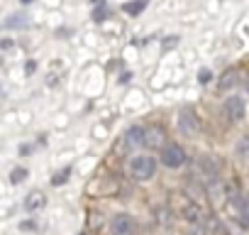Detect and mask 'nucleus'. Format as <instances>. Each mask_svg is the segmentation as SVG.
Segmentation results:
<instances>
[{
  "mask_svg": "<svg viewBox=\"0 0 249 235\" xmlns=\"http://www.w3.org/2000/svg\"><path fill=\"white\" fill-rule=\"evenodd\" d=\"M127 174H130L135 181H140V184L152 181L154 174H157V162H154V157H149V155H135V157H130V162H127Z\"/></svg>",
  "mask_w": 249,
  "mask_h": 235,
  "instance_id": "nucleus-1",
  "label": "nucleus"
},
{
  "mask_svg": "<svg viewBox=\"0 0 249 235\" xmlns=\"http://www.w3.org/2000/svg\"><path fill=\"white\" fill-rule=\"evenodd\" d=\"M178 133H181L183 137H188V140L200 137L203 123H200V118H198V113H196L193 108H183V110L178 113Z\"/></svg>",
  "mask_w": 249,
  "mask_h": 235,
  "instance_id": "nucleus-2",
  "label": "nucleus"
},
{
  "mask_svg": "<svg viewBox=\"0 0 249 235\" xmlns=\"http://www.w3.org/2000/svg\"><path fill=\"white\" fill-rule=\"evenodd\" d=\"M186 150L178 145V142H166L164 147H161V152H159V162L164 164V167H169V169H178V167H183L186 164Z\"/></svg>",
  "mask_w": 249,
  "mask_h": 235,
  "instance_id": "nucleus-3",
  "label": "nucleus"
},
{
  "mask_svg": "<svg viewBox=\"0 0 249 235\" xmlns=\"http://www.w3.org/2000/svg\"><path fill=\"white\" fill-rule=\"evenodd\" d=\"M222 113H225V118H227L230 123H239V120H244V115H247V103H244V98L237 96V93L227 96L225 103H222Z\"/></svg>",
  "mask_w": 249,
  "mask_h": 235,
  "instance_id": "nucleus-4",
  "label": "nucleus"
},
{
  "mask_svg": "<svg viewBox=\"0 0 249 235\" xmlns=\"http://www.w3.org/2000/svg\"><path fill=\"white\" fill-rule=\"evenodd\" d=\"M137 233V220L130 213H115L110 218V235H135Z\"/></svg>",
  "mask_w": 249,
  "mask_h": 235,
  "instance_id": "nucleus-5",
  "label": "nucleus"
},
{
  "mask_svg": "<svg viewBox=\"0 0 249 235\" xmlns=\"http://www.w3.org/2000/svg\"><path fill=\"white\" fill-rule=\"evenodd\" d=\"M227 203H230V211H232L234 223H239L242 228H249V198L234 194V196H230Z\"/></svg>",
  "mask_w": 249,
  "mask_h": 235,
  "instance_id": "nucleus-6",
  "label": "nucleus"
},
{
  "mask_svg": "<svg viewBox=\"0 0 249 235\" xmlns=\"http://www.w3.org/2000/svg\"><path fill=\"white\" fill-rule=\"evenodd\" d=\"M164 145H166V133H164V128H159V125L147 128V135H144V147L157 150V147H164Z\"/></svg>",
  "mask_w": 249,
  "mask_h": 235,
  "instance_id": "nucleus-7",
  "label": "nucleus"
},
{
  "mask_svg": "<svg viewBox=\"0 0 249 235\" xmlns=\"http://www.w3.org/2000/svg\"><path fill=\"white\" fill-rule=\"evenodd\" d=\"M44 206H47V196H44V191H30V194L25 196V211L37 213V211H42Z\"/></svg>",
  "mask_w": 249,
  "mask_h": 235,
  "instance_id": "nucleus-8",
  "label": "nucleus"
},
{
  "mask_svg": "<svg viewBox=\"0 0 249 235\" xmlns=\"http://www.w3.org/2000/svg\"><path fill=\"white\" fill-rule=\"evenodd\" d=\"M181 215H183L186 223H200V220H203V208H200L196 201H191V203H186V206L181 208Z\"/></svg>",
  "mask_w": 249,
  "mask_h": 235,
  "instance_id": "nucleus-9",
  "label": "nucleus"
},
{
  "mask_svg": "<svg viewBox=\"0 0 249 235\" xmlns=\"http://www.w3.org/2000/svg\"><path fill=\"white\" fill-rule=\"evenodd\" d=\"M144 135H147V128H142V125H132L124 137H127L130 145H144Z\"/></svg>",
  "mask_w": 249,
  "mask_h": 235,
  "instance_id": "nucleus-10",
  "label": "nucleus"
},
{
  "mask_svg": "<svg viewBox=\"0 0 249 235\" xmlns=\"http://www.w3.org/2000/svg\"><path fill=\"white\" fill-rule=\"evenodd\" d=\"M200 167H203V172H205L210 179H217V172H220V167H217V162H215L210 155H203V157H200Z\"/></svg>",
  "mask_w": 249,
  "mask_h": 235,
  "instance_id": "nucleus-11",
  "label": "nucleus"
},
{
  "mask_svg": "<svg viewBox=\"0 0 249 235\" xmlns=\"http://www.w3.org/2000/svg\"><path fill=\"white\" fill-rule=\"evenodd\" d=\"M234 155H237V159L249 162V135H242V137L237 140V145H234Z\"/></svg>",
  "mask_w": 249,
  "mask_h": 235,
  "instance_id": "nucleus-12",
  "label": "nucleus"
},
{
  "mask_svg": "<svg viewBox=\"0 0 249 235\" xmlns=\"http://www.w3.org/2000/svg\"><path fill=\"white\" fill-rule=\"evenodd\" d=\"M27 15H22V13H13V15H8V20H5V30H15V27H27Z\"/></svg>",
  "mask_w": 249,
  "mask_h": 235,
  "instance_id": "nucleus-13",
  "label": "nucleus"
},
{
  "mask_svg": "<svg viewBox=\"0 0 249 235\" xmlns=\"http://www.w3.org/2000/svg\"><path fill=\"white\" fill-rule=\"evenodd\" d=\"M27 176H30L27 167H15V169L10 172V184H13V186H18V184H25V181H27Z\"/></svg>",
  "mask_w": 249,
  "mask_h": 235,
  "instance_id": "nucleus-14",
  "label": "nucleus"
},
{
  "mask_svg": "<svg viewBox=\"0 0 249 235\" xmlns=\"http://www.w3.org/2000/svg\"><path fill=\"white\" fill-rule=\"evenodd\" d=\"M237 81H239V74L230 69V71H225V74H222V81H220V88H222V91H227V88H232V86H234Z\"/></svg>",
  "mask_w": 249,
  "mask_h": 235,
  "instance_id": "nucleus-15",
  "label": "nucleus"
},
{
  "mask_svg": "<svg viewBox=\"0 0 249 235\" xmlns=\"http://www.w3.org/2000/svg\"><path fill=\"white\" fill-rule=\"evenodd\" d=\"M69 174H71V169H69V167H66V169H61V172H56V174H54V179H52V184H54V186H59V184H66Z\"/></svg>",
  "mask_w": 249,
  "mask_h": 235,
  "instance_id": "nucleus-16",
  "label": "nucleus"
},
{
  "mask_svg": "<svg viewBox=\"0 0 249 235\" xmlns=\"http://www.w3.org/2000/svg\"><path fill=\"white\" fill-rule=\"evenodd\" d=\"M244 86H247V91H249V76H247V78H244Z\"/></svg>",
  "mask_w": 249,
  "mask_h": 235,
  "instance_id": "nucleus-17",
  "label": "nucleus"
},
{
  "mask_svg": "<svg viewBox=\"0 0 249 235\" xmlns=\"http://www.w3.org/2000/svg\"><path fill=\"white\" fill-rule=\"evenodd\" d=\"M22 3H32V0H22Z\"/></svg>",
  "mask_w": 249,
  "mask_h": 235,
  "instance_id": "nucleus-18",
  "label": "nucleus"
}]
</instances>
